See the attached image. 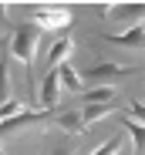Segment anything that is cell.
<instances>
[{"label": "cell", "mask_w": 145, "mask_h": 155, "mask_svg": "<svg viewBox=\"0 0 145 155\" xmlns=\"http://www.w3.org/2000/svg\"><path fill=\"white\" fill-rule=\"evenodd\" d=\"M58 98H61V78H58V71H47V78L41 81V108L51 111L58 105Z\"/></svg>", "instance_id": "5b68a950"}, {"label": "cell", "mask_w": 145, "mask_h": 155, "mask_svg": "<svg viewBox=\"0 0 145 155\" xmlns=\"http://www.w3.org/2000/svg\"><path fill=\"white\" fill-rule=\"evenodd\" d=\"M34 27L37 31H64V27H71V14L61 10V7L34 10Z\"/></svg>", "instance_id": "7a4b0ae2"}, {"label": "cell", "mask_w": 145, "mask_h": 155, "mask_svg": "<svg viewBox=\"0 0 145 155\" xmlns=\"http://www.w3.org/2000/svg\"><path fill=\"white\" fill-rule=\"evenodd\" d=\"M122 125L128 128V135H132V142H135V155H145V125H138V121H132L128 115L122 118Z\"/></svg>", "instance_id": "5bb4252c"}, {"label": "cell", "mask_w": 145, "mask_h": 155, "mask_svg": "<svg viewBox=\"0 0 145 155\" xmlns=\"http://www.w3.org/2000/svg\"><path fill=\"white\" fill-rule=\"evenodd\" d=\"M125 115H132V118H138V125H145V101H128Z\"/></svg>", "instance_id": "e0dca14e"}, {"label": "cell", "mask_w": 145, "mask_h": 155, "mask_svg": "<svg viewBox=\"0 0 145 155\" xmlns=\"http://www.w3.org/2000/svg\"><path fill=\"white\" fill-rule=\"evenodd\" d=\"M58 128H61V132H68V135H81V132H84L81 111H64V115H58Z\"/></svg>", "instance_id": "7c38bea8"}, {"label": "cell", "mask_w": 145, "mask_h": 155, "mask_svg": "<svg viewBox=\"0 0 145 155\" xmlns=\"http://www.w3.org/2000/svg\"><path fill=\"white\" fill-rule=\"evenodd\" d=\"M115 101L111 105H84V111H81V121H84V128L88 125H94V121H101V118H108V115H115Z\"/></svg>", "instance_id": "30bf717a"}, {"label": "cell", "mask_w": 145, "mask_h": 155, "mask_svg": "<svg viewBox=\"0 0 145 155\" xmlns=\"http://www.w3.org/2000/svg\"><path fill=\"white\" fill-rule=\"evenodd\" d=\"M7 44H0V105L10 101V64H7Z\"/></svg>", "instance_id": "ba28073f"}, {"label": "cell", "mask_w": 145, "mask_h": 155, "mask_svg": "<svg viewBox=\"0 0 145 155\" xmlns=\"http://www.w3.org/2000/svg\"><path fill=\"white\" fill-rule=\"evenodd\" d=\"M58 78H61V88H68V91H81V84H84V78L71 68V64H61V68H58Z\"/></svg>", "instance_id": "4fadbf2b"}, {"label": "cell", "mask_w": 145, "mask_h": 155, "mask_svg": "<svg viewBox=\"0 0 145 155\" xmlns=\"http://www.w3.org/2000/svg\"><path fill=\"white\" fill-rule=\"evenodd\" d=\"M51 155H74V145H64V148H58V152H51Z\"/></svg>", "instance_id": "ac0fdd59"}, {"label": "cell", "mask_w": 145, "mask_h": 155, "mask_svg": "<svg viewBox=\"0 0 145 155\" xmlns=\"http://www.w3.org/2000/svg\"><path fill=\"white\" fill-rule=\"evenodd\" d=\"M44 118H47V111H20L17 118L0 125V132H17V128H27V125H41Z\"/></svg>", "instance_id": "52a82bcc"}, {"label": "cell", "mask_w": 145, "mask_h": 155, "mask_svg": "<svg viewBox=\"0 0 145 155\" xmlns=\"http://www.w3.org/2000/svg\"><path fill=\"white\" fill-rule=\"evenodd\" d=\"M71 54H74V41H71V37H61L51 51H47V64H51V71H58Z\"/></svg>", "instance_id": "8992f818"}, {"label": "cell", "mask_w": 145, "mask_h": 155, "mask_svg": "<svg viewBox=\"0 0 145 155\" xmlns=\"http://www.w3.org/2000/svg\"><path fill=\"white\" fill-rule=\"evenodd\" d=\"M37 41H41V31L34 27V24H20V27L14 31V37H10V51H14V58L27 68V71H31V64H34Z\"/></svg>", "instance_id": "6da1fadb"}, {"label": "cell", "mask_w": 145, "mask_h": 155, "mask_svg": "<svg viewBox=\"0 0 145 155\" xmlns=\"http://www.w3.org/2000/svg\"><path fill=\"white\" fill-rule=\"evenodd\" d=\"M125 74H135V68H122V64H108V61H98V64H91L84 71L88 81H108V78H125Z\"/></svg>", "instance_id": "3957f363"}, {"label": "cell", "mask_w": 145, "mask_h": 155, "mask_svg": "<svg viewBox=\"0 0 145 155\" xmlns=\"http://www.w3.org/2000/svg\"><path fill=\"white\" fill-rule=\"evenodd\" d=\"M115 88L111 84H101V88H91V91H81V101L84 105H111L115 101Z\"/></svg>", "instance_id": "9c48e42d"}, {"label": "cell", "mask_w": 145, "mask_h": 155, "mask_svg": "<svg viewBox=\"0 0 145 155\" xmlns=\"http://www.w3.org/2000/svg\"><path fill=\"white\" fill-rule=\"evenodd\" d=\"M118 152H122V138L115 135V138H108V142H105L101 148H94L91 155H118Z\"/></svg>", "instance_id": "2e32d148"}, {"label": "cell", "mask_w": 145, "mask_h": 155, "mask_svg": "<svg viewBox=\"0 0 145 155\" xmlns=\"http://www.w3.org/2000/svg\"><path fill=\"white\" fill-rule=\"evenodd\" d=\"M20 111H27V108H24L20 101H14V98H10L7 105H0V125H4V121H10V118H17Z\"/></svg>", "instance_id": "9a60e30c"}, {"label": "cell", "mask_w": 145, "mask_h": 155, "mask_svg": "<svg viewBox=\"0 0 145 155\" xmlns=\"http://www.w3.org/2000/svg\"><path fill=\"white\" fill-rule=\"evenodd\" d=\"M0 155H4V148H0Z\"/></svg>", "instance_id": "d6986e66"}, {"label": "cell", "mask_w": 145, "mask_h": 155, "mask_svg": "<svg viewBox=\"0 0 145 155\" xmlns=\"http://www.w3.org/2000/svg\"><path fill=\"white\" fill-rule=\"evenodd\" d=\"M105 17H118V20H142L145 17V4H128V7H108Z\"/></svg>", "instance_id": "8fae6325"}, {"label": "cell", "mask_w": 145, "mask_h": 155, "mask_svg": "<svg viewBox=\"0 0 145 155\" xmlns=\"http://www.w3.org/2000/svg\"><path fill=\"white\" fill-rule=\"evenodd\" d=\"M105 41H108V44H118V47H132V51H138V47H145V24H132L128 31H122V34H108Z\"/></svg>", "instance_id": "277c9868"}]
</instances>
